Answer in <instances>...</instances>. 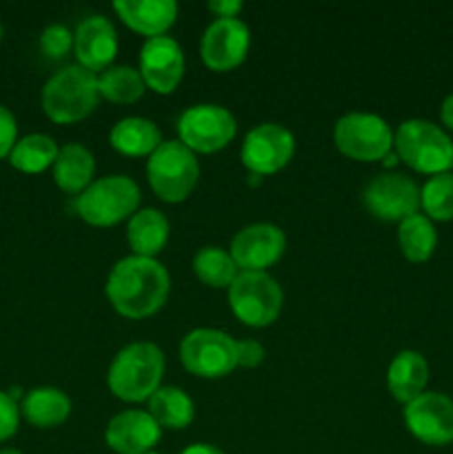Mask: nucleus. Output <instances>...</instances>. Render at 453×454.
I'll list each match as a JSON object with an SVG mask.
<instances>
[{"label":"nucleus","mask_w":453,"mask_h":454,"mask_svg":"<svg viewBox=\"0 0 453 454\" xmlns=\"http://www.w3.org/2000/svg\"><path fill=\"white\" fill-rule=\"evenodd\" d=\"M194 273L203 284L211 288H229L234 279L238 278V266H235L231 253L220 247H203L194 255Z\"/></svg>","instance_id":"c85d7f7f"},{"label":"nucleus","mask_w":453,"mask_h":454,"mask_svg":"<svg viewBox=\"0 0 453 454\" xmlns=\"http://www.w3.org/2000/svg\"><path fill=\"white\" fill-rule=\"evenodd\" d=\"M147 412L155 419L160 428L182 430L194 421V399L176 386H160L147 402Z\"/></svg>","instance_id":"393cba45"},{"label":"nucleus","mask_w":453,"mask_h":454,"mask_svg":"<svg viewBox=\"0 0 453 454\" xmlns=\"http://www.w3.org/2000/svg\"><path fill=\"white\" fill-rule=\"evenodd\" d=\"M164 375V355L151 341H133L118 350L107 372V386L120 402H149Z\"/></svg>","instance_id":"f03ea898"},{"label":"nucleus","mask_w":453,"mask_h":454,"mask_svg":"<svg viewBox=\"0 0 453 454\" xmlns=\"http://www.w3.org/2000/svg\"><path fill=\"white\" fill-rule=\"evenodd\" d=\"M163 428L147 411H123L107 424L105 442L115 454H145L155 448Z\"/></svg>","instance_id":"a211bd4d"},{"label":"nucleus","mask_w":453,"mask_h":454,"mask_svg":"<svg viewBox=\"0 0 453 454\" xmlns=\"http://www.w3.org/2000/svg\"><path fill=\"white\" fill-rule=\"evenodd\" d=\"M74 51L83 69L98 74L109 69L118 53V34L105 16H89L76 27Z\"/></svg>","instance_id":"f3484780"},{"label":"nucleus","mask_w":453,"mask_h":454,"mask_svg":"<svg viewBox=\"0 0 453 454\" xmlns=\"http://www.w3.org/2000/svg\"><path fill=\"white\" fill-rule=\"evenodd\" d=\"M398 247L402 255L413 264H425L431 260L438 247V233L433 222L422 213L407 217L398 226Z\"/></svg>","instance_id":"a878e982"},{"label":"nucleus","mask_w":453,"mask_h":454,"mask_svg":"<svg viewBox=\"0 0 453 454\" xmlns=\"http://www.w3.org/2000/svg\"><path fill=\"white\" fill-rule=\"evenodd\" d=\"M420 207L431 222L453 220V173H438L425 182Z\"/></svg>","instance_id":"c756f323"},{"label":"nucleus","mask_w":453,"mask_h":454,"mask_svg":"<svg viewBox=\"0 0 453 454\" xmlns=\"http://www.w3.org/2000/svg\"><path fill=\"white\" fill-rule=\"evenodd\" d=\"M180 362L191 375L203 380H220L238 368L235 340L216 328H195L182 337Z\"/></svg>","instance_id":"1a4fd4ad"},{"label":"nucleus","mask_w":453,"mask_h":454,"mask_svg":"<svg viewBox=\"0 0 453 454\" xmlns=\"http://www.w3.org/2000/svg\"><path fill=\"white\" fill-rule=\"evenodd\" d=\"M207 9L216 18H238V13L242 12V3H238V0H213V3H207Z\"/></svg>","instance_id":"f704fd0d"},{"label":"nucleus","mask_w":453,"mask_h":454,"mask_svg":"<svg viewBox=\"0 0 453 454\" xmlns=\"http://www.w3.org/2000/svg\"><path fill=\"white\" fill-rule=\"evenodd\" d=\"M180 454H225L220 448L211 446V443H194V446L185 448Z\"/></svg>","instance_id":"e433bc0d"},{"label":"nucleus","mask_w":453,"mask_h":454,"mask_svg":"<svg viewBox=\"0 0 453 454\" xmlns=\"http://www.w3.org/2000/svg\"><path fill=\"white\" fill-rule=\"evenodd\" d=\"M0 454H22V452L16 450V448H3V450H0Z\"/></svg>","instance_id":"4c0bfd02"},{"label":"nucleus","mask_w":453,"mask_h":454,"mask_svg":"<svg viewBox=\"0 0 453 454\" xmlns=\"http://www.w3.org/2000/svg\"><path fill=\"white\" fill-rule=\"evenodd\" d=\"M52 168L53 182L58 184V189L78 198V195L93 182L96 160H93V153L87 146L71 142V145L60 146L58 158Z\"/></svg>","instance_id":"412c9836"},{"label":"nucleus","mask_w":453,"mask_h":454,"mask_svg":"<svg viewBox=\"0 0 453 454\" xmlns=\"http://www.w3.org/2000/svg\"><path fill=\"white\" fill-rule=\"evenodd\" d=\"M114 12L129 29L151 40L167 35L178 18V4L173 0H115Z\"/></svg>","instance_id":"6ab92c4d"},{"label":"nucleus","mask_w":453,"mask_h":454,"mask_svg":"<svg viewBox=\"0 0 453 454\" xmlns=\"http://www.w3.org/2000/svg\"><path fill=\"white\" fill-rule=\"evenodd\" d=\"M109 145L127 158H149L163 145V136L151 120L131 115L114 124L109 131Z\"/></svg>","instance_id":"b1692460"},{"label":"nucleus","mask_w":453,"mask_h":454,"mask_svg":"<svg viewBox=\"0 0 453 454\" xmlns=\"http://www.w3.org/2000/svg\"><path fill=\"white\" fill-rule=\"evenodd\" d=\"M98 75L80 65L62 67L44 82L43 111L52 122L76 124L91 115L98 105Z\"/></svg>","instance_id":"7ed1b4c3"},{"label":"nucleus","mask_w":453,"mask_h":454,"mask_svg":"<svg viewBox=\"0 0 453 454\" xmlns=\"http://www.w3.org/2000/svg\"><path fill=\"white\" fill-rule=\"evenodd\" d=\"M20 415L36 428H58L71 415V399L53 386H40L22 397Z\"/></svg>","instance_id":"4be33fe9"},{"label":"nucleus","mask_w":453,"mask_h":454,"mask_svg":"<svg viewBox=\"0 0 453 454\" xmlns=\"http://www.w3.org/2000/svg\"><path fill=\"white\" fill-rule=\"evenodd\" d=\"M147 91L140 71L131 65H111L98 75V93L114 105H133Z\"/></svg>","instance_id":"bb28decb"},{"label":"nucleus","mask_w":453,"mask_h":454,"mask_svg":"<svg viewBox=\"0 0 453 454\" xmlns=\"http://www.w3.org/2000/svg\"><path fill=\"white\" fill-rule=\"evenodd\" d=\"M0 38H3V25H0Z\"/></svg>","instance_id":"ea45409f"},{"label":"nucleus","mask_w":453,"mask_h":454,"mask_svg":"<svg viewBox=\"0 0 453 454\" xmlns=\"http://www.w3.org/2000/svg\"><path fill=\"white\" fill-rule=\"evenodd\" d=\"M140 204V189L127 176H107L91 182L76 198L74 208L87 224L107 229L124 220H131Z\"/></svg>","instance_id":"20e7f679"},{"label":"nucleus","mask_w":453,"mask_h":454,"mask_svg":"<svg viewBox=\"0 0 453 454\" xmlns=\"http://www.w3.org/2000/svg\"><path fill=\"white\" fill-rule=\"evenodd\" d=\"M58 145L52 136L44 133H29V136L20 137L9 153V162L13 168L20 173H43L49 167H53L58 158Z\"/></svg>","instance_id":"cd10ccee"},{"label":"nucleus","mask_w":453,"mask_h":454,"mask_svg":"<svg viewBox=\"0 0 453 454\" xmlns=\"http://www.w3.org/2000/svg\"><path fill=\"white\" fill-rule=\"evenodd\" d=\"M140 71L147 89L169 96L178 89L185 75V53L182 47L169 35L151 38L140 49Z\"/></svg>","instance_id":"dca6fc26"},{"label":"nucleus","mask_w":453,"mask_h":454,"mask_svg":"<svg viewBox=\"0 0 453 454\" xmlns=\"http://www.w3.org/2000/svg\"><path fill=\"white\" fill-rule=\"evenodd\" d=\"M440 120H442L444 127L453 131V93L442 100V106H440Z\"/></svg>","instance_id":"c9c22d12"},{"label":"nucleus","mask_w":453,"mask_h":454,"mask_svg":"<svg viewBox=\"0 0 453 454\" xmlns=\"http://www.w3.org/2000/svg\"><path fill=\"white\" fill-rule=\"evenodd\" d=\"M251 31L240 18H216L200 40V58L216 74L235 69L247 58Z\"/></svg>","instance_id":"ddd939ff"},{"label":"nucleus","mask_w":453,"mask_h":454,"mask_svg":"<svg viewBox=\"0 0 453 454\" xmlns=\"http://www.w3.org/2000/svg\"><path fill=\"white\" fill-rule=\"evenodd\" d=\"M282 288L269 273H238L229 286V306L244 326H271L282 313Z\"/></svg>","instance_id":"6e6552de"},{"label":"nucleus","mask_w":453,"mask_h":454,"mask_svg":"<svg viewBox=\"0 0 453 454\" xmlns=\"http://www.w3.org/2000/svg\"><path fill=\"white\" fill-rule=\"evenodd\" d=\"M393 151L409 168L426 176L447 173L451 167L453 142L429 120H407L393 133Z\"/></svg>","instance_id":"39448f33"},{"label":"nucleus","mask_w":453,"mask_h":454,"mask_svg":"<svg viewBox=\"0 0 453 454\" xmlns=\"http://www.w3.org/2000/svg\"><path fill=\"white\" fill-rule=\"evenodd\" d=\"M404 424L426 446L453 443V399L442 393H422L404 406Z\"/></svg>","instance_id":"2eb2a0df"},{"label":"nucleus","mask_w":453,"mask_h":454,"mask_svg":"<svg viewBox=\"0 0 453 454\" xmlns=\"http://www.w3.org/2000/svg\"><path fill=\"white\" fill-rule=\"evenodd\" d=\"M145 454H160V452H155V450H151V452H145Z\"/></svg>","instance_id":"a19ab883"},{"label":"nucleus","mask_w":453,"mask_h":454,"mask_svg":"<svg viewBox=\"0 0 453 454\" xmlns=\"http://www.w3.org/2000/svg\"><path fill=\"white\" fill-rule=\"evenodd\" d=\"M284 248L287 238L282 229L269 222H258L235 233L229 253L240 273H266V269L278 264Z\"/></svg>","instance_id":"4468645a"},{"label":"nucleus","mask_w":453,"mask_h":454,"mask_svg":"<svg viewBox=\"0 0 453 454\" xmlns=\"http://www.w3.org/2000/svg\"><path fill=\"white\" fill-rule=\"evenodd\" d=\"M449 173H453V155H451V167H449Z\"/></svg>","instance_id":"58836bf2"},{"label":"nucleus","mask_w":453,"mask_h":454,"mask_svg":"<svg viewBox=\"0 0 453 454\" xmlns=\"http://www.w3.org/2000/svg\"><path fill=\"white\" fill-rule=\"evenodd\" d=\"M238 133L231 111L220 105L189 106L178 118V140L194 153H216Z\"/></svg>","instance_id":"9d476101"},{"label":"nucleus","mask_w":453,"mask_h":454,"mask_svg":"<svg viewBox=\"0 0 453 454\" xmlns=\"http://www.w3.org/2000/svg\"><path fill=\"white\" fill-rule=\"evenodd\" d=\"M296 153V137L287 127L265 122L253 127L244 136L240 160L251 171V176L265 177L282 171Z\"/></svg>","instance_id":"9b49d317"},{"label":"nucleus","mask_w":453,"mask_h":454,"mask_svg":"<svg viewBox=\"0 0 453 454\" xmlns=\"http://www.w3.org/2000/svg\"><path fill=\"white\" fill-rule=\"evenodd\" d=\"M18 142V124L12 111L0 105V160L9 158Z\"/></svg>","instance_id":"473e14b6"},{"label":"nucleus","mask_w":453,"mask_h":454,"mask_svg":"<svg viewBox=\"0 0 453 454\" xmlns=\"http://www.w3.org/2000/svg\"><path fill=\"white\" fill-rule=\"evenodd\" d=\"M364 207L373 217L402 222L420 208V186L404 173H380L364 186Z\"/></svg>","instance_id":"f8f14e48"},{"label":"nucleus","mask_w":453,"mask_h":454,"mask_svg":"<svg viewBox=\"0 0 453 454\" xmlns=\"http://www.w3.org/2000/svg\"><path fill=\"white\" fill-rule=\"evenodd\" d=\"M169 220L158 208H142L136 211L127 226V242L133 255L155 260L169 242Z\"/></svg>","instance_id":"5701e85b"},{"label":"nucleus","mask_w":453,"mask_h":454,"mask_svg":"<svg viewBox=\"0 0 453 454\" xmlns=\"http://www.w3.org/2000/svg\"><path fill=\"white\" fill-rule=\"evenodd\" d=\"M333 145L355 162H378L393 151V131L380 115L354 111L336 122Z\"/></svg>","instance_id":"0eeeda50"},{"label":"nucleus","mask_w":453,"mask_h":454,"mask_svg":"<svg viewBox=\"0 0 453 454\" xmlns=\"http://www.w3.org/2000/svg\"><path fill=\"white\" fill-rule=\"evenodd\" d=\"M198 177L200 167L195 153L180 140L163 142L147 158V180L163 202H185L198 184Z\"/></svg>","instance_id":"423d86ee"},{"label":"nucleus","mask_w":453,"mask_h":454,"mask_svg":"<svg viewBox=\"0 0 453 454\" xmlns=\"http://www.w3.org/2000/svg\"><path fill=\"white\" fill-rule=\"evenodd\" d=\"M235 362L240 368H258L265 362V346L256 340L235 341Z\"/></svg>","instance_id":"72a5a7b5"},{"label":"nucleus","mask_w":453,"mask_h":454,"mask_svg":"<svg viewBox=\"0 0 453 454\" xmlns=\"http://www.w3.org/2000/svg\"><path fill=\"white\" fill-rule=\"evenodd\" d=\"M71 47H74V34L65 25L44 27L43 35H40V49L44 56L60 60L71 51Z\"/></svg>","instance_id":"7c9ffc66"},{"label":"nucleus","mask_w":453,"mask_h":454,"mask_svg":"<svg viewBox=\"0 0 453 454\" xmlns=\"http://www.w3.org/2000/svg\"><path fill=\"white\" fill-rule=\"evenodd\" d=\"M426 384H429V364L417 350H402L391 359L389 371H386V386L395 402L407 406L422 393H426Z\"/></svg>","instance_id":"aec40b11"},{"label":"nucleus","mask_w":453,"mask_h":454,"mask_svg":"<svg viewBox=\"0 0 453 454\" xmlns=\"http://www.w3.org/2000/svg\"><path fill=\"white\" fill-rule=\"evenodd\" d=\"M18 424H20V406L0 390V443L18 433Z\"/></svg>","instance_id":"2f4dec72"},{"label":"nucleus","mask_w":453,"mask_h":454,"mask_svg":"<svg viewBox=\"0 0 453 454\" xmlns=\"http://www.w3.org/2000/svg\"><path fill=\"white\" fill-rule=\"evenodd\" d=\"M171 291L167 269L151 257L129 255L115 262L107 278L105 293L118 315L147 319L158 313Z\"/></svg>","instance_id":"f257e3e1"}]
</instances>
